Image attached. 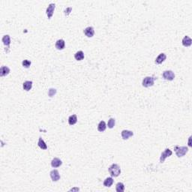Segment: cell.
Masks as SVG:
<instances>
[{"label":"cell","instance_id":"17","mask_svg":"<svg viewBox=\"0 0 192 192\" xmlns=\"http://www.w3.org/2000/svg\"><path fill=\"white\" fill-rule=\"evenodd\" d=\"M74 58L77 61H81V60H83L84 59V53H83V52L82 50L77 51L74 54Z\"/></svg>","mask_w":192,"mask_h":192},{"label":"cell","instance_id":"2","mask_svg":"<svg viewBox=\"0 0 192 192\" xmlns=\"http://www.w3.org/2000/svg\"><path fill=\"white\" fill-rule=\"evenodd\" d=\"M174 150L176 152V155L179 158L183 157L187 152H188V148L187 146H175Z\"/></svg>","mask_w":192,"mask_h":192},{"label":"cell","instance_id":"11","mask_svg":"<svg viewBox=\"0 0 192 192\" xmlns=\"http://www.w3.org/2000/svg\"><path fill=\"white\" fill-rule=\"evenodd\" d=\"M55 47L57 50H63L65 47V42L63 39H59L56 42Z\"/></svg>","mask_w":192,"mask_h":192},{"label":"cell","instance_id":"5","mask_svg":"<svg viewBox=\"0 0 192 192\" xmlns=\"http://www.w3.org/2000/svg\"><path fill=\"white\" fill-rule=\"evenodd\" d=\"M173 154L172 151L170 149H166L164 151L161 153V158H160V162L161 163H163L164 161H165V159L167 157H170Z\"/></svg>","mask_w":192,"mask_h":192},{"label":"cell","instance_id":"14","mask_svg":"<svg viewBox=\"0 0 192 192\" xmlns=\"http://www.w3.org/2000/svg\"><path fill=\"white\" fill-rule=\"evenodd\" d=\"M10 73V68L7 66H2L0 68V76L4 77Z\"/></svg>","mask_w":192,"mask_h":192},{"label":"cell","instance_id":"3","mask_svg":"<svg viewBox=\"0 0 192 192\" xmlns=\"http://www.w3.org/2000/svg\"><path fill=\"white\" fill-rule=\"evenodd\" d=\"M155 80V78L154 77H146L143 80L142 85L144 87H149L154 85V82Z\"/></svg>","mask_w":192,"mask_h":192},{"label":"cell","instance_id":"7","mask_svg":"<svg viewBox=\"0 0 192 192\" xmlns=\"http://www.w3.org/2000/svg\"><path fill=\"white\" fill-rule=\"evenodd\" d=\"M50 177L52 179V180L53 182H57L58 180H59L60 179V175H59V173L57 170H53L50 171Z\"/></svg>","mask_w":192,"mask_h":192},{"label":"cell","instance_id":"22","mask_svg":"<svg viewBox=\"0 0 192 192\" xmlns=\"http://www.w3.org/2000/svg\"><path fill=\"white\" fill-rule=\"evenodd\" d=\"M116 190L117 192H123L125 191V185L122 182H118L116 185Z\"/></svg>","mask_w":192,"mask_h":192},{"label":"cell","instance_id":"1","mask_svg":"<svg viewBox=\"0 0 192 192\" xmlns=\"http://www.w3.org/2000/svg\"><path fill=\"white\" fill-rule=\"evenodd\" d=\"M109 173L111 175V176L117 177L121 173V168L119 164H113L110 167L108 168Z\"/></svg>","mask_w":192,"mask_h":192},{"label":"cell","instance_id":"24","mask_svg":"<svg viewBox=\"0 0 192 192\" xmlns=\"http://www.w3.org/2000/svg\"><path fill=\"white\" fill-rule=\"evenodd\" d=\"M31 64H32L31 62H30L29 60H27V59H25V60H24V61L22 62V65L24 66V68H29Z\"/></svg>","mask_w":192,"mask_h":192},{"label":"cell","instance_id":"23","mask_svg":"<svg viewBox=\"0 0 192 192\" xmlns=\"http://www.w3.org/2000/svg\"><path fill=\"white\" fill-rule=\"evenodd\" d=\"M115 123H116V121H115V119L113 118H110L109 120H108V122H107V125H108V128H113L115 125Z\"/></svg>","mask_w":192,"mask_h":192},{"label":"cell","instance_id":"12","mask_svg":"<svg viewBox=\"0 0 192 192\" xmlns=\"http://www.w3.org/2000/svg\"><path fill=\"white\" fill-rule=\"evenodd\" d=\"M166 58H167L166 54L164 53H160L158 55V56L155 59V63L156 64H161L163 62H164V60L166 59Z\"/></svg>","mask_w":192,"mask_h":192},{"label":"cell","instance_id":"15","mask_svg":"<svg viewBox=\"0 0 192 192\" xmlns=\"http://www.w3.org/2000/svg\"><path fill=\"white\" fill-rule=\"evenodd\" d=\"M2 41L3 42V44L5 45L6 47H9L10 44H11V38H10V35H5L3 36Z\"/></svg>","mask_w":192,"mask_h":192},{"label":"cell","instance_id":"4","mask_svg":"<svg viewBox=\"0 0 192 192\" xmlns=\"http://www.w3.org/2000/svg\"><path fill=\"white\" fill-rule=\"evenodd\" d=\"M163 77L167 80H173L175 78V74L173 71H164L162 74Z\"/></svg>","mask_w":192,"mask_h":192},{"label":"cell","instance_id":"16","mask_svg":"<svg viewBox=\"0 0 192 192\" xmlns=\"http://www.w3.org/2000/svg\"><path fill=\"white\" fill-rule=\"evenodd\" d=\"M32 87V82L27 80V81H25L23 84V88L24 89V90L26 91H29Z\"/></svg>","mask_w":192,"mask_h":192},{"label":"cell","instance_id":"6","mask_svg":"<svg viewBox=\"0 0 192 192\" xmlns=\"http://www.w3.org/2000/svg\"><path fill=\"white\" fill-rule=\"evenodd\" d=\"M56 8V5L54 3H50L48 7L47 8V10H46V14H47V17L49 19L52 18L53 14V12H54V10Z\"/></svg>","mask_w":192,"mask_h":192},{"label":"cell","instance_id":"26","mask_svg":"<svg viewBox=\"0 0 192 192\" xmlns=\"http://www.w3.org/2000/svg\"><path fill=\"white\" fill-rule=\"evenodd\" d=\"M71 10H72V8H71V7H68V8H67L66 9H65L64 14L66 15V16H67V15H69L71 11Z\"/></svg>","mask_w":192,"mask_h":192},{"label":"cell","instance_id":"21","mask_svg":"<svg viewBox=\"0 0 192 192\" xmlns=\"http://www.w3.org/2000/svg\"><path fill=\"white\" fill-rule=\"evenodd\" d=\"M106 128H107V125H106V123H105L104 121H101L99 122L98 125V130L100 132H103L106 130Z\"/></svg>","mask_w":192,"mask_h":192},{"label":"cell","instance_id":"19","mask_svg":"<svg viewBox=\"0 0 192 192\" xmlns=\"http://www.w3.org/2000/svg\"><path fill=\"white\" fill-rule=\"evenodd\" d=\"M38 146L41 148V149H47V146L46 144V143L44 142V140H43L41 137H39V139H38Z\"/></svg>","mask_w":192,"mask_h":192},{"label":"cell","instance_id":"13","mask_svg":"<svg viewBox=\"0 0 192 192\" xmlns=\"http://www.w3.org/2000/svg\"><path fill=\"white\" fill-rule=\"evenodd\" d=\"M62 164V161L58 158H54L51 161V166L53 167H59Z\"/></svg>","mask_w":192,"mask_h":192},{"label":"cell","instance_id":"20","mask_svg":"<svg viewBox=\"0 0 192 192\" xmlns=\"http://www.w3.org/2000/svg\"><path fill=\"white\" fill-rule=\"evenodd\" d=\"M77 122V115H75V114L71 115L68 118V123H69V125H73L76 124Z\"/></svg>","mask_w":192,"mask_h":192},{"label":"cell","instance_id":"18","mask_svg":"<svg viewBox=\"0 0 192 192\" xmlns=\"http://www.w3.org/2000/svg\"><path fill=\"white\" fill-rule=\"evenodd\" d=\"M113 184V179L112 177H107L104 181V185L105 187H111V185Z\"/></svg>","mask_w":192,"mask_h":192},{"label":"cell","instance_id":"10","mask_svg":"<svg viewBox=\"0 0 192 192\" xmlns=\"http://www.w3.org/2000/svg\"><path fill=\"white\" fill-rule=\"evenodd\" d=\"M182 43L183 44V46L185 47H190L192 44V40L191 38L189 37V36H185L182 41Z\"/></svg>","mask_w":192,"mask_h":192},{"label":"cell","instance_id":"8","mask_svg":"<svg viewBox=\"0 0 192 192\" xmlns=\"http://www.w3.org/2000/svg\"><path fill=\"white\" fill-rule=\"evenodd\" d=\"M84 34L86 35L89 38H92L93 37L94 34H95V30H94L93 27L92 26H88L86 29L83 30Z\"/></svg>","mask_w":192,"mask_h":192},{"label":"cell","instance_id":"25","mask_svg":"<svg viewBox=\"0 0 192 192\" xmlns=\"http://www.w3.org/2000/svg\"><path fill=\"white\" fill-rule=\"evenodd\" d=\"M56 89H53V88L50 89L49 91H48V95H49L50 98H52L53 96H54V95H56Z\"/></svg>","mask_w":192,"mask_h":192},{"label":"cell","instance_id":"9","mask_svg":"<svg viewBox=\"0 0 192 192\" xmlns=\"http://www.w3.org/2000/svg\"><path fill=\"white\" fill-rule=\"evenodd\" d=\"M121 135H122V137L123 140H128V138L131 136L134 135V133L133 131H128V130H123L121 133Z\"/></svg>","mask_w":192,"mask_h":192}]
</instances>
